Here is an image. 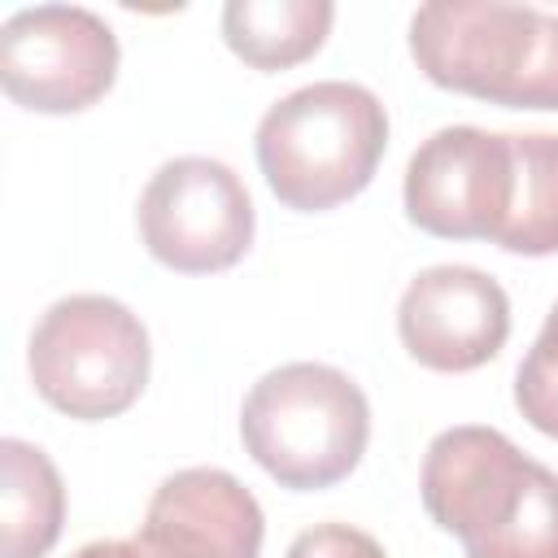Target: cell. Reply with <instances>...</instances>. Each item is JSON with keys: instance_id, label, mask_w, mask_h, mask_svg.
Returning a JSON list of instances; mask_svg holds the SVG:
<instances>
[{"instance_id": "cell-10", "label": "cell", "mask_w": 558, "mask_h": 558, "mask_svg": "<svg viewBox=\"0 0 558 558\" xmlns=\"http://www.w3.org/2000/svg\"><path fill=\"white\" fill-rule=\"evenodd\" d=\"M266 514L222 466H187L157 484L140 532V558H257Z\"/></svg>"}, {"instance_id": "cell-7", "label": "cell", "mask_w": 558, "mask_h": 558, "mask_svg": "<svg viewBox=\"0 0 558 558\" xmlns=\"http://www.w3.org/2000/svg\"><path fill=\"white\" fill-rule=\"evenodd\" d=\"M118 78V35L83 4L17 9L0 26V83L31 113H78Z\"/></svg>"}, {"instance_id": "cell-9", "label": "cell", "mask_w": 558, "mask_h": 558, "mask_svg": "<svg viewBox=\"0 0 558 558\" xmlns=\"http://www.w3.org/2000/svg\"><path fill=\"white\" fill-rule=\"evenodd\" d=\"M397 331L418 366L445 375L475 371L510 336V296L475 266H427L397 301Z\"/></svg>"}, {"instance_id": "cell-3", "label": "cell", "mask_w": 558, "mask_h": 558, "mask_svg": "<svg viewBox=\"0 0 558 558\" xmlns=\"http://www.w3.org/2000/svg\"><path fill=\"white\" fill-rule=\"evenodd\" d=\"M270 192L301 214L357 196L388 148V113L362 83L323 78L275 100L253 135Z\"/></svg>"}, {"instance_id": "cell-8", "label": "cell", "mask_w": 558, "mask_h": 558, "mask_svg": "<svg viewBox=\"0 0 558 558\" xmlns=\"http://www.w3.org/2000/svg\"><path fill=\"white\" fill-rule=\"evenodd\" d=\"M405 214L440 240H497L514 201V144L480 126H440L405 166Z\"/></svg>"}, {"instance_id": "cell-16", "label": "cell", "mask_w": 558, "mask_h": 558, "mask_svg": "<svg viewBox=\"0 0 558 558\" xmlns=\"http://www.w3.org/2000/svg\"><path fill=\"white\" fill-rule=\"evenodd\" d=\"M70 558H140V549H135V541H87Z\"/></svg>"}, {"instance_id": "cell-4", "label": "cell", "mask_w": 558, "mask_h": 558, "mask_svg": "<svg viewBox=\"0 0 558 558\" xmlns=\"http://www.w3.org/2000/svg\"><path fill=\"white\" fill-rule=\"evenodd\" d=\"M240 440L253 462L292 493L340 484L366 453V392L327 362L266 371L240 405Z\"/></svg>"}, {"instance_id": "cell-13", "label": "cell", "mask_w": 558, "mask_h": 558, "mask_svg": "<svg viewBox=\"0 0 558 558\" xmlns=\"http://www.w3.org/2000/svg\"><path fill=\"white\" fill-rule=\"evenodd\" d=\"M514 144V201L493 244L523 257L558 253V135L527 131Z\"/></svg>"}, {"instance_id": "cell-5", "label": "cell", "mask_w": 558, "mask_h": 558, "mask_svg": "<svg viewBox=\"0 0 558 558\" xmlns=\"http://www.w3.org/2000/svg\"><path fill=\"white\" fill-rule=\"evenodd\" d=\"M148 331L140 314L100 292H74L52 301L26 349L35 392L83 423L131 410L148 384Z\"/></svg>"}, {"instance_id": "cell-6", "label": "cell", "mask_w": 558, "mask_h": 558, "mask_svg": "<svg viewBox=\"0 0 558 558\" xmlns=\"http://www.w3.org/2000/svg\"><path fill=\"white\" fill-rule=\"evenodd\" d=\"M253 196L218 157H174L140 196V240L179 275L235 266L253 244Z\"/></svg>"}, {"instance_id": "cell-11", "label": "cell", "mask_w": 558, "mask_h": 558, "mask_svg": "<svg viewBox=\"0 0 558 558\" xmlns=\"http://www.w3.org/2000/svg\"><path fill=\"white\" fill-rule=\"evenodd\" d=\"M65 523V484L52 458L17 436L0 440V558H44Z\"/></svg>"}, {"instance_id": "cell-12", "label": "cell", "mask_w": 558, "mask_h": 558, "mask_svg": "<svg viewBox=\"0 0 558 558\" xmlns=\"http://www.w3.org/2000/svg\"><path fill=\"white\" fill-rule=\"evenodd\" d=\"M331 17V0H231L222 39L253 70H288L323 48Z\"/></svg>"}, {"instance_id": "cell-1", "label": "cell", "mask_w": 558, "mask_h": 558, "mask_svg": "<svg viewBox=\"0 0 558 558\" xmlns=\"http://www.w3.org/2000/svg\"><path fill=\"white\" fill-rule=\"evenodd\" d=\"M418 493L466 558H558V475L497 427L462 423L432 436Z\"/></svg>"}, {"instance_id": "cell-15", "label": "cell", "mask_w": 558, "mask_h": 558, "mask_svg": "<svg viewBox=\"0 0 558 558\" xmlns=\"http://www.w3.org/2000/svg\"><path fill=\"white\" fill-rule=\"evenodd\" d=\"M283 558H388V554L362 527H349V523H314V527H305L288 545Z\"/></svg>"}, {"instance_id": "cell-2", "label": "cell", "mask_w": 558, "mask_h": 558, "mask_svg": "<svg viewBox=\"0 0 558 558\" xmlns=\"http://www.w3.org/2000/svg\"><path fill=\"white\" fill-rule=\"evenodd\" d=\"M410 52L436 87L506 109H558V13L432 0L410 17Z\"/></svg>"}, {"instance_id": "cell-14", "label": "cell", "mask_w": 558, "mask_h": 558, "mask_svg": "<svg viewBox=\"0 0 558 558\" xmlns=\"http://www.w3.org/2000/svg\"><path fill=\"white\" fill-rule=\"evenodd\" d=\"M514 405L519 414L558 440V305L545 314V327L541 336L532 340L527 357L519 362V375H514Z\"/></svg>"}]
</instances>
